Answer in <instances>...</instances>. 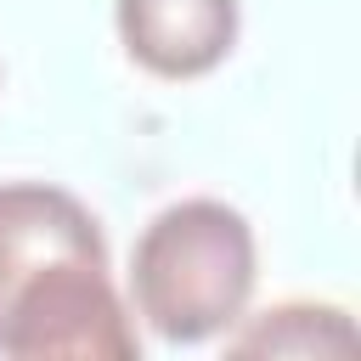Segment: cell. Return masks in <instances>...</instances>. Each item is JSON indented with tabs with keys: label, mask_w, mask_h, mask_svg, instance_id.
Returning a JSON list of instances; mask_svg holds the SVG:
<instances>
[{
	"label": "cell",
	"mask_w": 361,
	"mask_h": 361,
	"mask_svg": "<svg viewBox=\"0 0 361 361\" xmlns=\"http://www.w3.org/2000/svg\"><path fill=\"white\" fill-rule=\"evenodd\" d=\"M56 259H107L102 220L51 180H0V310Z\"/></svg>",
	"instance_id": "3957f363"
},
{
	"label": "cell",
	"mask_w": 361,
	"mask_h": 361,
	"mask_svg": "<svg viewBox=\"0 0 361 361\" xmlns=\"http://www.w3.org/2000/svg\"><path fill=\"white\" fill-rule=\"evenodd\" d=\"M259 248L243 209L180 197L158 209L130 248V310L164 344H203L237 327L254 299Z\"/></svg>",
	"instance_id": "6da1fadb"
},
{
	"label": "cell",
	"mask_w": 361,
	"mask_h": 361,
	"mask_svg": "<svg viewBox=\"0 0 361 361\" xmlns=\"http://www.w3.org/2000/svg\"><path fill=\"white\" fill-rule=\"evenodd\" d=\"M361 333L350 322V310L338 305H316V299H293L259 316H237V327H226V350L231 355H355Z\"/></svg>",
	"instance_id": "5b68a950"
},
{
	"label": "cell",
	"mask_w": 361,
	"mask_h": 361,
	"mask_svg": "<svg viewBox=\"0 0 361 361\" xmlns=\"http://www.w3.org/2000/svg\"><path fill=\"white\" fill-rule=\"evenodd\" d=\"M0 355L11 361H135V310L107 276V259H56L28 276L0 310Z\"/></svg>",
	"instance_id": "7a4b0ae2"
},
{
	"label": "cell",
	"mask_w": 361,
	"mask_h": 361,
	"mask_svg": "<svg viewBox=\"0 0 361 361\" xmlns=\"http://www.w3.org/2000/svg\"><path fill=\"white\" fill-rule=\"evenodd\" d=\"M118 39L158 79H203L237 45V0H113Z\"/></svg>",
	"instance_id": "277c9868"
}]
</instances>
